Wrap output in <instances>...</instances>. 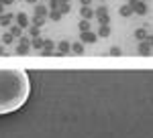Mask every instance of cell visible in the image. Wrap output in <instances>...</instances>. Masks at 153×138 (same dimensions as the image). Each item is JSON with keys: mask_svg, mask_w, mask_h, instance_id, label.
I'll list each match as a JSON object with an SVG mask.
<instances>
[{"mask_svg": "<svg viewBox=\"0 0 153 138\" xmlns=\"http://www.w3.org/2000/svg\"><path fill=\"white\" fill-rule=\"evenodd\" d=\"M31 93V81L25 69H0V114L21 110Z\"/></svg>", "mask_w": 153, "mask_h": 138, "instance_id": "6da1fadb", "label": "cell"}, {"mask_svg": "<svg viewBox=\"0 0 153 138\" xmlns=\"http://www.w3.org/2000/svg\"><path fill=\"white\" fill-rule=\"evenodd\" d=\"M84 41H88V43H92V41H94V37H92L90 33H86V34H84Z\"/></svg>", "mask_w": 153, "mask_h": 138, "instance_id": "7a4b0ae2", "label": "cell"}]
</instances>
